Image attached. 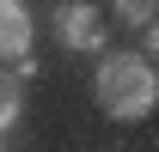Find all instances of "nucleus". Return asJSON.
Here are the masks:
<instances>
[{"mask_svg":"<svg viewBox=\"0 0 159 152\" xmlns=\"http://www.w3.org/2000/svg\"><path fill=\"white\" fill-rule=\"evenodd\" d=\"M92 91H98V110L116 116V122H141V116H153V103H159L153 55H104Z\"/></svg>","mask_w":159,"mask_h":152,"instance_id":"1","label":"nucleus"},{"mask_svg":"<svg viewBox=\"0 0 159 152\" xmlns=\"http://www.w3.org/2000/svg\"><path fill=\"white\" fill-rule=\"evenodd\" d=\"M55 31H61V43H67L74 55L104 49V12L86 6V0H67V6H61V12H55Z\"/></svg>","mask_w":159,"mask_h":152,"instance_id":"2","label":"nucleus"},{"mask_svg":"<svg viewBox=\"0 0 159 152\" xmlns=\"http://www.w3.org/2000/svg\"><path fill=\"white\" fill-rule=\"evenodd\" d=\"M19 67V61H31V6H19V0H0V67Z\"/></svg>","mask_w":159,"mask_h":152,"instance_id":"3","label":"nucleus"},{"mask_svg":"<svg viewBox=\"0 0 159 152\" xmlns=\"http://www.w3.org/2000/svg\"><path fill=\"white\" fill-rule=\"evenodd\" d=\"M19 110H25V85L12 79V67H0V134L19 122Z\"/></svg>","mask_w":159,"mask_h":152,"instance_id":"4","label":"nucleus"},{"mask_svg":"<svg viewBox=\"0 0 159 152\" xmlns=\"http://www.w3.org/2000/svg\"><path fill=\"white\" fill-rule=\"evenodd\" d=\"M116 19H122V24H135V31H153L159 12H153V0H147V6H141V0H122V6H116Z\"/></svg>","mask_w":159,"mask_h":152,"instance_id":"5","label":"nucleus"}]
</instances>
